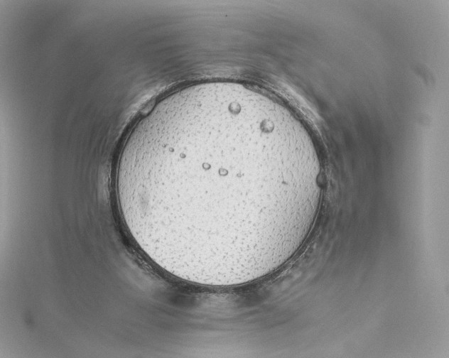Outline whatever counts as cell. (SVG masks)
<instances>
[{"instance_id": "cell-1", "label": "cell", "mask_w": 449, "mask_h": 358, "mask_svg": "<svg viewBox=\"0 0 449 358\" xmlns=\"http://www.w3.org/2000/svg\"><path fill=\"white\" fill-rule=\"evenodd\" d=\"M321 166L283 115L237 90H180L135 124L116 190L129 233L185 281L225 282L263 271L305 233Z\"/></svg>"}]
</instances>
